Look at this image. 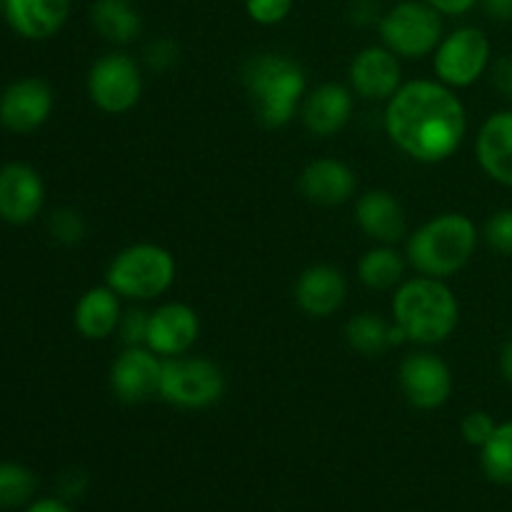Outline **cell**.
<instances>
[{"instance_id":"1","label":"cell","mask_w":512,"mask_h":512,"mask_svg":"<svg viewBox=\"0 0 512 512\" xmlns=\"http://www.w3.org/2000/svg\"><path fill=\"white\" fill-rule=\"evenodd\" d=\"M383 125L400 153L415 163L438 165L463 148L468 110L460 95L438 78H415L385 103Z\"/></svg>"},{"instance_id":"2","label":"cell","mask_w":512,"mask_h":512,"mask_svg":"<svg viewBox=\"0 0 512 512\" xmlns=\"http://www.w3.org/2000/svg\"><path fill=\"white\" fill-rule=\"evenodd\" d=\"M393 323L410 343L440 345L458 330L460 303L445 280L415 275L393 293Z\"/></svg>"},{"instance_id":"3","label":"cell","mask_w":512,"mask_h":512,"mask_svg":"<svg viewBox=\"0 0 512 512\" xmlns=\"http://www.w3.org/2000/svg\"><path fill=\"white\" fill-rule=\"evenodd\" d=\"M478 225L465 213H443L425 220L405 240V258L418 275L448 280L473 260L478 250Z\"/></svg>"},{"instance_id":"4","label":"cell","mask_w":512,"mask_h":512,"mask_svg":"<svg viewBox=\"0 0 512 512\" xmlns=\"http://www.w3.org/2000/svg\"><path fill=\"white\" fill-rule=\"evenodd\" d=\"M243 83L265 128L293 123L308 93L303 65L285 53H258L245 63Z\"/></svg>"},{"instance_id":"5","label":"cell","mask_w":512,"mask_h":512,"mask_svg":"<svg viewBox=\"0 0 512 512\" xmlns=\"http://www.w3.org/2000/svg\"><path fill=\"white\" fill-rule=\"evenodd\" d=\"M175 273L178 265L168 248L158 243H133L110 260L105 285H110L123 300L148 303L173 288Z\"/></svg>"},{"instance_id":"6","label":"cell","mask_w":512,"mask_h":512,"mask_svg":"<svg viewBox=\"0 0 512 512\" xmlns=\"http://www.w3.org/2000/svg\"><path fill=\"white\" fill-rule=\"evenodd\" d=\"M380 43L400 60H423L435 53L445 35L443 15L425 0H395L380 15Z\"/></svg>"},{"instance_id":"7","label":"cell","mask_w":512,"mask_h":512,"mask_svg":"<svg viewBox=\"0 0 512 512\" xmlns=\"http://www.w3.org/2000/svg\"><path fill=\"white\" fill-rule=\"evenodd\" d=\"M225 395V375L218 363L198 355L163 360L160 398L180 410H205Z\"/></svg>"},{"instance_id":"8","label":"cell","mask_w":512,"mask_h":512,"mask_svg":"<svg viewBox=\"0 0 512 512\" xmlns=\"http://www.w3.org/2000/svg\"><path fill=\"white\" fill-rule=\"evenodd\" d=\"M490 65H493V45L488 35L475 25H460L445 33L433 53L435 78L453 90L478 83Z\"/></svg>"},{"instance_id":"9","label":"cell","mask_w":512,"mask_h":512,"mask_svg":"<svg viewBox=\"0 0 512 512\" xmlns=\"http://www.w3.org/2000/svg\"><path fill=\"white\" fill-rule=\"evenodd\" d=\"M90 103L108 115L130 113L143 95V68L138 60L123 50L105 53L90 65L88 80Z\"/></svg>"},{"instance_id":"10","label":"cell","mask_w":512,"mask_h":512,"mask_svg":"<svg viewBox=\"0 0 512 512\" xmlns=\"http://www.w3.org/2000/svg\"><path fill=\"white\" fill-rule=\"evenodd\" d=\"M405 400L415 410H438L453 395V373L438 353L418 350L405 355L398 370Z\"/></svg>"},{"instance_id":"11","label":"cell","mask_w":512,"mask_h":512,"mask_svg":"<svg viewBox=\"0 0 512 512\" xmlns=\"http://www.w3.org/2000/svg\"><path fill=\"white\" fill-rule=\"evenodd\" d=\"M163 358L145 345L125 348L110 365L108 383L115 398L125 405L148 403L160 395Z\"/></svg>"},{"instance_id":"12","label":"cell","mask_w":512,"mask_h":512,"mask_svg":"<svg viewBox=\"0 0 512 512\" xmlns=\"http://www.w3.org/2000/svg\"><path fill=\"white\" fill-rule=\"evenodd\" d=\"M55 105L53 88L43 78L13 80L0 95V125L15 135L43 128Z\"/></svg>"},{"instance_id":"13","label":"cell","mask_w":512,"mask_h":512,"mask_svg":"<svg viewBox=\"0 0 512 512\" xmlns=\"http://www.w3.org/2000/svg\"><path fill=\"white\" fill-rule=\"evenodd\" d=\"M350 90L368 103H388L403 85V65L383 43L360 50L348 68Z\"/></svg>"},{"instance_id":"14","label":"cell","mask_w":512,"mask_h":512,"mask_svg":"<svg viewBox=\"0 0 512 512\" xmlns=\"http://www.w3.org/2000/svg\"><path fill=\"white\" fill-rule=\"evenodd\" d=\"M198 335V313L188 303L170 300V303H163L155 310H150L145 348H150L163 360L178 358V355H188L193 350V345L198 343Z\"/></svg>"},{"instance_id":"15","label":"cell","mask_w":512,"mask_h":512,"mask_svg":"<svg viewBox=\"0 0 512 512\" xmlns=\"http://www.w3.org/2000/svg\"><path fill=\"white\" fill-rule=\"evenodd\" d=\"M45 205V183L28 163H5L0 168V220L10 225H28Z\"/></svg>"},{"instance_id":"16","label":"cell","mask_w":512,"mask_h":512,"mask_svg":"<svg viewBox=\"0 0 512 512\" xmlns=\"http://www.w3.org/2000/svg\"><path fill=\"white\" fill-rule=\"evenodd\" d=\"M355 113V93L343 83H320L308 90L300 105V120L315 138H333Z\"/></svg>"},{"instance_id":"17","label":"cell","mask_w":512,"mask_h":512,"mask_svg":"<svg viewBox=\"0 0 512 512\" xmlns=\"http://www.w3.org/2000/svg\"><path fill=\"white\" fill-rule=\"evenodd\" d=\"M295 303L310 318H330L348 298V280L343 270L330 263H315L295 280Z\"/></svg>"},{"instance_id":"18","label":"cell","mask_w":512,"mask_h":512,"mask_svg":"<svg viewBox=\"0 0 512 512\" xmlns=\"http://www.w3.org/2000/svg\"><path fill=\"white\" fill-rule=\"evenodd\" d=\"M298 188L305 200L323 208H335L353 200L358 190V175L338 158L310 160L298 175Z\"/></svg>"},{"instance_id":"19","label":"cell","mask_w":512,"mask_h":512,"mask_svg":"<svg viewBox=\"0 0 512 512\" xmlns=\"http://www.w3.org/2000/svg\"><path fill=\"white\" fill-rule=\"evenodd\" d=\"M355 223L378 245H398L408 235V220L400 200L390 190H365L355 203Z\"/></svg>"},{"instance_id":"20","label":"cell","mask_w":512,"mask_h":512,"mask_svg":"<svg viewBox=\"0 0 512 512\" xmlns=\"http://www.w3.org/2000/svg\"><path fill=\"white\" fill-rule=\"evenodd\" d=\"M475 158L490 180L512 190V108L485 118L475 138Z\"/></svg>"},{"instance_id":"21","label":"cell","mask_w":512,"mask_h":512,"mask_svg":"<svg viewBox=\"0 0 512 512\" xmlns=\"http://www.w3.org/2000/svg\"><path fill=\"white\" fill-rule=\"evenodd\" d=\"M10 28L25 40H48L70 18V0H3Z\"/></svg>"},{"instance_id":"22","label":"cell","mask_w":512,"mask_h":512,"mask_svg":"<svg viewBox=\"0 0 512 512\" xmlns=\"http://www.w3.org/2000/svg\"><path fill=\"white\" fill-rule=\"evenodd\" d=\"M123 320V298L110 285H95L78 298L73 310L75 330L85 340H108Z\"/></svg>"},{"instance_id":"23","label":"cell","mask_w":512,"mask_h":512,"mask_svg":"<svg viewBox=\"0 0 512 512\" xmlns=\"http://www.w3.org/2000/svg\"><path fill=\"white\" fill-rule=\"evenodd\" d=\"M95 33L113 45H130L143 30V15L130 0H95L90 5Z\"/></svg>"},{"instance_id":"24","label":"cell","mask_w":512,"mask_h":512,"mask_svg":"<svg viewBox=\"0 0 512 512\" xmlns=\"http://www.w3.org/2000/svg\"><path fill=\"white\" fill-rule=\"evenodd\" d=\"M345 340L353 353L363 355V358H375L388 348L403 345L408 338L398 325H388L378 313H358L345 323Z\"/></svg>"},{"instance_id":"25","label":"cell","mask_w":512,"mask_h":512,"mask_svg":"<svg viewBox=\"0 0 512 512\" xmlns=\"http://www.w3.org/2000/svg\"><path fill=\"white\" fill-rule=\"evenodd\" d=\"M405 268H408V258L400 253L395 245H378L365 250L363 258L358 260V280L368 290H395L405 280Z\"/></svg>"},{"instance_id":"26","label":"cell","mask_w":512,"mask_h":512,"mask_svg":"<svg viewBox=\"0 0 512 512\" xmlns=\"http://www.w3.org/2000/svg\"><path fill=\"white\" fill-rule=\"evenodd\" d=\"M480 465L488 480L512 488V420L498 423L493 438L480 448Z\"/></svg>"},{"instance_id":"27","label":"cell","mask_w":512,"mask_h":512,"mask_svg":"<svg viewBox=\"0 0 512 512\" xmlns=\"http://www.w3.org/2000/svg\"><path fill=\"white\" fill-rule=\"evenodd\" d=\"M38 478L25 465L3 460L0 463V510H18L33 500Z\"/></svg>"},{"instance_id":"28","label":"cell","mask_w":512,"mask_h":512,"mask_svg":"<svg viewBox=\"0 0 512 512\" xmlns=\"http://www.w3.org/2000/svg\"><path fill=\"white\" fill-rule=\"evenodd\" d=\"M48 235L58 245H78L85 238V220L75 208H58L48 218Z\"/></svg>"},{"instance_id":"29","label":"cell","mask_w":512,"mask_h":512,"mask_svg":"<svg viewBox=\"0 0 512 512\" xmlns=\"http://www.w3.org/2000/svg\"><path fill=\"white\" fill-rule=\"evenodd\" d=\"M483 240L493 253L512 258V208H503L483 225Z\"/></svg>"},{"instance_id":"30","label":"cell","mask_w":512,"mask_h":512,"mask_svg":"<svg viewBox=\"0 0 512 512\" xmlns=\"http://www.w3.org/2000/svg\"><path fill=\"white\" fill-rule=\"evenodd\" d=\"M180 45L173 38H155L143 48L145 68L153 73H168L178 65Z\"/></svg>"},{"instance_id":"31","label":"cell","mask_w":512,"mask_h":512,"mask_svg":"<svg viewBox=\"0 0 512 512\" xmlns=\"http://www.w3.org/2000/svg\"><path fill=\"white\" fill-rule=\"evenodd\" d=\"M295 8V0H245V13L253 23L273 28L280 25Z\"/></svg>"},{"instance_id":"32","label":"cell","mask_w":512,"mask_h":512,"mask_svg":"<svg viewBox=\"0 0 512 512\" xmlns=\"http://www.w3.org/2000/svg\"><path fill=\"white\" fill-rule=\"evenodd\" d=\"M495 428H498V423H495L493 415L485 413V410H473V413L465 415L463 423H460V433H463L465 443L473 445V448H483V445L493 438Z\"/></svg>"},{"instance_id":"33","label":"cell","mask_w":512,"mask_h":512,"mask_svg":"<svg viewBox=\"0 0 512 512\" xmlns=\"http://www.w3.org/2000/svg\"><path fill=\"white\" fill-rule=\"evenodd\" d=\"M148 325H150V313L143 308H133L128 313H123L120 320V340H123L125 348H135V345H145L148 340Z\"/></svg>"},{"instance_id":"34","label":"cell","mask_w":512,"mask_h":512,"mask_svg":"<svg viewBox=\"0 0 512 512\" xmlns=\"http://www.w3.org/2000/svg\"><path fill=\"white\" fill-rule=\"evenodd\" d=\"M488 73L490 80H493V88L512 105V53H505L498 60H493Z\"/></svg>"},{"instance_id":"35","label":"cell","mask_w":512,"mask_h":512,"mask_svg":"<svg viewBox=\"0 0 512 512\" xmlns=\"http://www.w3.org/2000/svg\"><path fill=\"white\" fill-rule=\"evenodd\" d=\"M350 23L358 25V28H368V25H378L380 23V10L375 0H353L348 8Z\"/></svg>"},{"instance_id":"36","label":"cell","mask_w":512,"mask_h":512,"mask_svg":"<svg viewBox=\"0 0 512 512\" xmlns=\"http://www.w3.org/2000/svg\"><path fill=\"white\" fill-rule=\"evenodd\" d=\"M425 3L438 10L443 18H460V15L470 13L475 5H480V0H425Z\"/></svg>"},{"instance_id":"37","label":"cell","mask_w":512,"mask_h":512,"mask_svg":"<svg viewBox=\"0 0 512 512\" xmlns=\"http://www.w3.org/2000/svg\"><path fill=\"white\" fill-rule=\"evenodd\" d=\"M85 485H88V478H85L83 470L73 468L68 470V473L60 475V493H63V498H80L85 490Z\"/></svg>"},{"instance_id":"38","label":"cell","mask_w":512,"mask_h":512,"mask_svg":"<svg viewBox=\"0 0 512 512\" xmlns=\"http://www.w3.org/2000/svg\"><path fill=\"white\" fill-rule=\"evenodd\" d=\"M480 8L490 20H498V23L512 20V0H480Z\"/></svg>"},{"instance_id":"39","label":"cell","mask_w":512,"mask_h":512,"mask_svg":"<svg viewBox=\"0 0 512 512\" xmlns=\"http://www.w3.org/2000/svg\"><path fill=\"white\" fill-rule=\"evenodd\" d=\"M498 368L500 375H503L505 383L512 388V335L503 343V350H500V358H498Z\"/></svg>"},{"instance_id":"40","label":"cell","mask_w":512,"mask_h":512,"mask_svg":"<svg viewBox=\"0 0 512 512\" xmlns=\"http://www.w3.org/2000/svg\"><path fill=\"white\" fill-rule=\"evenodd\" d=\"M25 512H73V510H70L63 500L43 498V500H35V503H30Z\"/></svg>"},{"instance_id":"41","label":"cell","mask_w":512,"mask_h":512,"mask_svg":"<svg viewBox=\"0 0 512 512\" xmlns=\"http://www.w3.org/2000/svg\"><path fill=\"white\" fill-rule=\"evenodd\" d=\"M0 10H3V0H0Z\"/></svg>"}]
</instances>
